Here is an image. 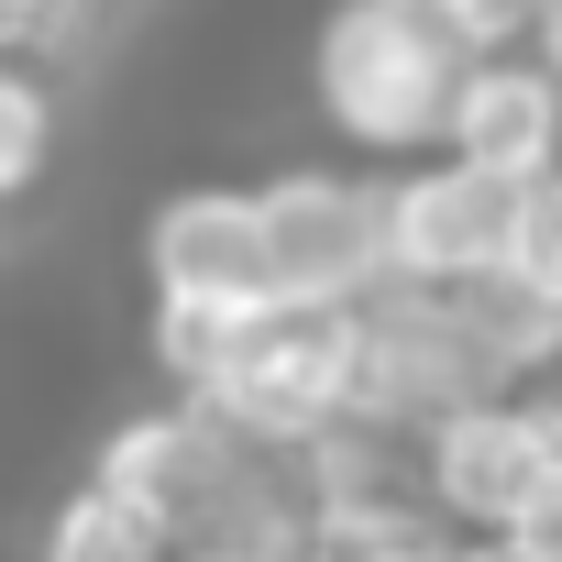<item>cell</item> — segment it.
I'll use <instances>...</instances> for the list:
<instances>
[{
	"mask_svg": "<svg viewBox=\"0 0 562 562\" xmlns=\"http://www.w3.org/2000/svg\"><path fill=\"white\" fill-rule=\"evenodd\" d=\"M310 78H321V111H331L342 144L419 155V144H441V100L463 78V45L419 12V0H342L321 23Z\"/></svg>",
	"mask_w": 562,
	"mask_h": 562,
	"instance_id": "cell-1",
	"label": "cell"
},
{
	"mask_svg": "<svg viewBox=\"0 0 562 562\" xmlns=\"http://www.w3.org/2000/svg\"><path fill=\"white\" fill-rule=\"evenodd\" d=\"M408 496H419V518H452V529H551V507H562L551 397L507 386V397L430 419L408 441Z\"/></svg>",
	"mask_w": 562,
	"mask_h": 562,
	"instance_id": "cell-2",
	"label": "cell"
},
{
	"mask_svg": "<svg viewBox=\"0 0 562 562\" xmlns=\"http://www.w3.org/2000/svg\"><path fill=\"white\" fill-rule=\"evenodd\" d=\"M199 408L254 430V441H321L353 408V310H321V299L243 310L210 386H199Z\"/></svg>",
	"mask_w": 562,
	"mask_h": 562,
	"instance_id": "cell-3",
	"label": "cell"
},
{
	"mask_svg": "<svg viewBox=\"0 0 562 562\" xmlns=\"http://www.w3.org/2000/svg\"><path fill=\"white\" fill-rule=\"evenodd\" d=\"M254 232H265V288L276 299H321V310H364L386 288V188L342 177V166H288L254 188Z\"/></svg>",
	"mask_w": 562,
	"mask_h": 562,
	"instance_id": "cell-4",
	"label": "cell"
},
{
	"mask_svg": "<svg viewBox=\"0 0 562 562\" xmlns=\"http://www.w3.org/2000/svg\"><path fill=\"white\" fill-rule=\"evenodd\" d=\"M540 177H496V166H419L386 188V288H463V276H496L507 243H518V210H529Z\"/></svg>",
	"mask_w": 562,
	"mask_h": 562,
	"instance_id": "cell-5",
	"label": "cell"
},
{
	"mask_svg": "<svg viewBox=\"0 0 562 562\" xmlns=\"http://www.w3.org/2000/svg\"><path fill=\"white\" fill-rule=\"evenodd\" d=\"M155 299H199V310H265V232H254V188H177L144 232Z\"/></svg>",
	"mask_w": 562,
	"mask_h": 562,
	"instance_id": "cell-6",
	"label": "cell"
},
{
	"mask_svg": "<svg viewBox=\"0 0 562 562\" xmlns=\"http://www.w3.org/2000/svg\"><path fill=\"white\" fill-rule=\"evenodd\" d=\"M441 144L496 177H551V67L540 56H463L441 100Z\"/></svg>",
	"mask_w": 562,
	"mask_h": 562,
	"instance_id": "cell-7",
	"label": "cell"
},
{
	"mask_svg": "<svg viewBox=\"0 0 562 562\" xmlns=\"http://www.w3.org/2000/svg\"><path fill=\"white\" fill-rule=\"evenodd\" d=\"M45 562H177V540L144 507H122L111 485H78L56 507V529H45Z\"/></svg>",
	"mask_w": 562,
	"mask_h": 562,
	"instance_id": "cell-8",
	"label": "cell"
},
{
	"mask_svg": "<svg viewBox=\"0 0 562 562\" xmlns=\"http://www.w3.org/2000/svg\"><path fill=\"white\" fill-rule=\"evenodd\" d=\"M45 155H56V100L23 56H0V199H23L45 177Z\"/></svg>",
	"mask_w": 562,
	"mask_h": 562,
	"instance_id": "cell-9",
	"label": "cell"
},
{
	"mask_svg": "<svg viewBox=\"0 0 562 562\" xmlns=\"http://www.w3.org/2000/svg\"><path fill=\"white\" fill-rule=\"evenodd\" d=\"M419 12H430L463 56H540L551 0H419Z\"/></svg>",
	"mask_w": 562,
	"mask_h": 562,
	"instance_id": "cell-10",
	"label": "cell"
},
{
	"mask_svg": "<svg viewBox=\"0 0 562 562\" xmlns=\"http://www.w3.org/2000/svg\"><path fill=\"white\" fill-rule=\"evenodd\" d=\"M232 321H243V310H199V299H155V364L177 375V397H199V386H210V364H221Z\"/></svg>",
	"mask_w": 562,
	"mask_h": 562,
	"instance_id": "cell-11",
	"label": "cell"
},
{
	"mask_svg": "<svg viewBox=\"0 0 562 562\" xmlns=\"http://www.w3.org/2000/svg\"><path fill=\"white\" fill-rule=\"evenodd\" d=\"M441 562H562V551H551V529H463V540H441Z\"/></svg>",
	"mask_w": 562,
	"mask_h": 562,
	"instance_id": "cell-12",
	"label": "cell"
},
{
	"mask_svg": "<svg viewBox=\"0 0 562 562\" xmlns=\"http://www.w3.org/2000/svg\"><path fill=\"white\" fill-rule=\"evenodd\" d=\"M321 562H441L430 529H397V540H353V551H321Z\"/></svg>",
	"mask_w": 562,
	"mask_h": 562,
	"instance_id": "cell-13",
	"label": "cell"
},
{
	"mask_svg": "<svg viewBox=\"0 0 562 562\" xmlns=\"http://www.w3.org/2000/svg\"><path fill=\"white\" fill-rule=\"evenodd\" d=\"M177 562H254V551H221V540H188Z\"/></svg>",
	"mask_w": 562,
	"mask_h": 562,
	"instance_id": "cell-14",
	"label": "cell"
}]
</instances>
